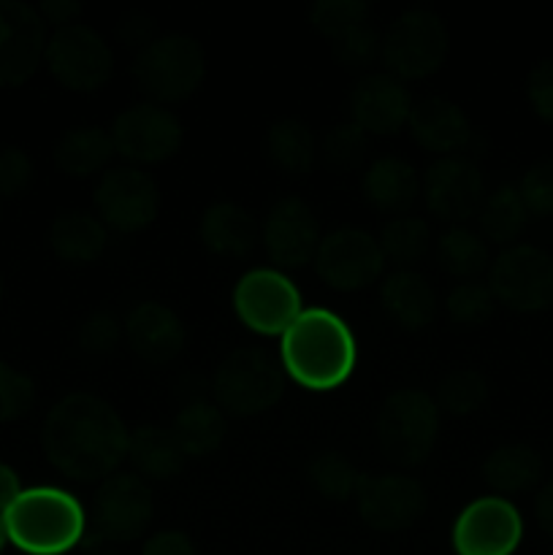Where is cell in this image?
<instances>
[{"mask_svg":"<svg viewBox=\"0 0 553 555\" xmlns=\"http://www.w3.org/2000/svg\"><path fill=\"white\" fill-rule=\"evenodd\" d=\"M128 437L119 412L95 393H68L47 412L41 428L43 455L74 482L106 480L128 455Z\"/></svg>","mask_w":553,"mask_h":555,"instance_id":"6da1fadb","label":"cell"},{"mask_svg":"<svg viewBox=\"0 0 553 555\" xmlns=\"http://www.w3.org/2000/svg\"><path fill=\"white\" fill-rule=\"evenodd\" d=\"M282 369L307 390H334L356 369V339L329 309H301L282 334Z\"/></svg>","mask_w":553,"mask_h":555,"instance_id":"7a4b0ae2","label":"cell"},{"mask_svg":"<svg viewBox=\"0 0 553 555\" xmlns=\"http://www.w3.org/2000/svg\"><path fill=\"white\" fill-rule=\"evenodd\" d=\"M11 545L27 555H63L85 540L87 518L79 499L60 488H30L3 513Z\"/></svg>","mask_w":553,"mask_h":555,"instance_id":"3957f363","label":"cell"},{"mask_svg":"<svg viewBox=\"0 0 553 555\" xmlns=\"http://www.w3.org/2000/svg\"><path fill=\"white\" fill-rule=\"evenodd\" d=\"M206 76L204 47L188 33L155 36L133 60V79L157 103L188 101Z\"/></svg>","mask_w":553,"mask_h":555,"instance_id":"277c9868","label":"cell"},{"mask_svg":"<svg viewBox=\"0 0 553 555\" xmlns=\"http://www.w3.org/2000/svg\"><path fill=\"white\" fill-rule=\"evenodd\" d=\"M439 437V406L421 388L394 390L377 412V442L396 466H417L432 455Z\"/></svg>","mask_w":553,"mask_h":555,"instance_id":"5b68a950","label":"cell"},{"mask_svg":"<svg viewBox=\"0 0 553 555\" xmlns=\"http://www.w3.org/2000/svg\"><path fill=\"white\" fill-rule=\"evenodd\" d=\"M211 393L217 406L231 417H253L271 410L285 393L282 366L260 347L228 352L215 369Z\"/></svg>","mask_w":553,"mask_h":555,"instance_id":"8992f818","label":"cell"},{"mask_svg":"<svg viewBox=\"0 0 553 555\" xmlns=\"http://www.w3.org/2000/svg\"><path fill=\"white\" fill-rule=\"evenodd\" d=\"M450 52L448 25L432 9H410L385 30L380 57L396 79H426L437 74Z\"/></svg>","mask_w":553,"mask_h":555,"instance_id":"52a82bcc","label":"cell"},{"mask_svg":"<svg viewBox=\"0 0 553 555\" xmlns=\"http://www.w3.org/2000/svg\"><path fill=\"white\" fill-rule=\"evenodd\" d=\"M488 287L513 312H545L553 304V258L535 244H513L493 258Z\"/></svg>","mask_w":553,"mask_h":555,"instance_id":"ba28073f","label":"cell"},{"mask_svg":"<svg viewBox=\"0 0 553 555\" xmlns=\"http://www.w3.org/2000/svg\"><path fill=\"white\" fill-rule=\"evenodd\" d=\"M49 74L74 92H95L112 79L114 52L106 38L85 22L57 27L43 52Z\"/></svg>","mask_w":553,"mask_h":555,"instance_id":"9c48e42d","label":"cell"},{"mask_svg":"<svg viewBox=\"0 0 553 555\" xmlns=\"http://www.w3.org/2000/svg\"><path fill=\"white\" fill-rule=\"evenodd\" d=\"M233 309L255 334L282 336L301 314V293L282 271L253 269L233 287Z\"/></svg>","mask_w":553,"mask_h":555,"instance_id":"30bf717a","label":"cell"},{"mask_svg":"<svg viewBox=\"0 0 553 555\" xmlns=\"http://www.w3.org/2000/svg\"><path fill=\"white\" fill-rule=\"evenodd\" d=\"M98 220L119 233L144 231L160 211V190L155 179L136 166L108 168L95 184Z\"/></svg>","mask_w":553,"mask_h":555,"instance_id":"8fae6325","label":"cell"},{"mask_svg":"<svg viewBox=\"0 0 553 555\" xmlns=\"http://www.w3.org/2000/svg\"><path fill=\"white\" fill-rule=\"evenodd\" d=\"M385 255L380 242L361 228H336L320 238L314 253V269L329 287L342 293H356L380 280Z\"/></svg>","mask_w":553,"mask_h":555,"instance_id":"7c38bea8","label":"cell"},{"mask_svg":"<svg viewBox=\"0 0 553 555\" xmlns=\"http://www.w3.org/2000/svg\"><path fill=\"white\" fill-rule=\"evenodd\" d=\"M114 152L133 163H163L182 146L184 128L179 117L160 103H136L114 117Z\"/></svg>","mask_w":553,"mask_h":555,"instance_id":"4fadbf2b","label":"cell"},{"mask_svg":"<svg viewBox=\"0 0 553 555\" xmlns=\"http://www.w3.org/2000/svg\"><path fill=\"white\" fill-rule=\"evenodd\" d=\"M524 540V518L502 496H480L453 524L455 555H513Z\"/></svg>","mask_w":553,"mask_h":555,"instance_id":"5bb4252c","label":"cell"},{"mask_svg":"<svg viewBox=\"0 0 553 555\" xmlns=\"http://www.w3.org/2000/svg\"><path fill=\"white\" fill-rule=\"evenodd\" d=\"M152 491L136 472H114L92 496V520L101 540L133 542L152 524Z\"/></svg>","mask_w":553,"mask_h":555,"instance_id":"9a60e30c","label":"cell"},{"mask_svg":"<svg viewBox=\"0 0 553 555\" xmlns=\"http://www.w3.org/2000/svg\"><path fill=\"white\" fill-rule=\"evenodd\" d=\"M356 507L363 524L374 531H404L426 513V491L407 475H361L356 486Z\"/></svg>","mask_w":553,"mask_h":555,"instance_id":"2e32d148","label":"cell"},{"mask_svg":"<svg viewBox=\"0 0 553 555\" xmlns=\"http://www.w3.org/2000/svg\"><path fill=\"white\" fill-rule=\"evenodd\" d=\"M47 22L22 0H0V87H22L47 52Z\"/></svg>","mask_w":553,"mask_h":555,"instance_id":"e0dca14e","label":"cell"},{"mask_svg":"<svg viewBox=\"0 0 553 555\" xmlns=\"http://www.w3.org/2000/svg\"><path fill=\"white\" fill-rule=\"evenodd\" d=\"M423 195L434 217L461 225L483 206L486 182L480 166L464 155L439 157L428 166Z\"/></svg>","mask_w":553,"mask_h":555,"instance_id":"ac0fdd59","label":"cell"},{"mask_svg":"<svg viewBox=\"0 0 553 555\" xmlns=\"http://www.w3.org/2000/svg\"><path fill=\"white\" fill-rule=\"evenodd\" d=\"M263 247L282 269H301L320 247V222L312 206L298 195H285L269 209L263 220Z\"/></svg>","mask_w":553,"mask_h":555,"instance_id":"d6986e66","label":"cell"},{"mask_svg":"<svg viewBox=\"0 0 553 555\" xmlns=\"http://www.w3.org/2000/svg\"><path fill=\"white\" fill-rule=\"evenodd\" d=\"M412 98L404 81L390 74H369L352 87L350 114L363 133L394 135L407 125Z\"/></svg>","mask_w":553,"mask_h":555,"instance_id":"ffe728a7","label":"cell"},{"mask_svg":"<svg viewBox=\"0 0 553 555\" xmlns=\"http://www.w3.org/2000/svg\"><path fill=\"white\" fill-rule=\"evenodd\" d=\"M125 339L146 363H168L182 352L188 331L179 314L160 301H139L125 318Z\"/></svg>","mask_w":553,"mask_h":555,"instance_id":"44dd1931","label":"cell"},{"mask_svg":"<svg viewBox=\"0 0 553 555\" xmlns=\"http://www.w3.org/2000/svg\"><path fill=\"white\" fill-rule=\"evenodd\" d=\"M407 125H410L412 139L423 150L437 152L442 157L455 155L472 141L470 117L459 103L448 101V98H426L412 106Z\"/></svg>","mask_w":553,"mask_h":555,"instance_id":"7402d4cb","label":"cell"},{"mask_svg":"<svg viewBox=\"0 0 553 555\" xmlns=\"http://www.w3.org/2000/svg\"><path fill=\"white\" fill-rule=\"evenodd\" d=\"M198 236L217 258H247L258 242V222L242 204L217 201L201 215Z\"/></svg>","mask_w":553,"mask_h":555,"instance_id":"603a6c76","label":"cell"},{"mask_svg":"<svg viewBox=\"0 0 553 555\" xmlns=\"http://www.w3.org/2000/svg\"><path fill=\"white\" fill-rule=\"evenodd\" d=\"M380 301L388 318L407 331L426 328L437 312V296L421 271L399 269L385 276Z\"/></svg>","mask_w":553,"mask_h":555,"instance_id":"cb8c5ba5","label":"cell"},{"mask_svg":"<svg viewBox=\"0 0 553 555\" xmlns=\"http://www.w3.org/2000/svg\"><path fill=\"white\" fill-rule=\"evenodd\" d=\"M421 193L417 171L401 157H377L363 173V195L383 215L401 217Z\"/></svg>","mask_w":553,"mask_h":555,"instance_id":"d4e9b609","label":"cell"},{"mask_svg":"<svg viewBox=\"0 0 553 555\" xmlns=\"http://www.w3.org/2000/svg\"><path fill=\"white\" fill-rule=\"evenodd\" d=\"M108 244L106 225L90 211H63L49 225V247L70 266L95 263Z\"/></svg>","mask_w":553,"mask_h":555,"instance_id":"484cf974","label":"cell"},{"mask_svg":"<svg viewBox=\"0 0 553 555\" xmlns=\"http://www.w3.org/2000/svg\"><path fill=\"white\" fill-rule=\"evenodd\" d=\"M545 461L529 444H502L483 461V480L502 496H515L542 486Z\"/></svg>","mask_w":553,"mask_h":555,"instance_id":"4316f807","label":"cell"},{"mask_svg":"<svg viewBox=\"0 0 553 555\" xmlns=\"http://www.w3.org/2000/svg\"><path fill=\"white\" fill-rule=\"evenodd\" d=\"M128 459L133 461L136 475L146 480H173L188 461L171 428L163 426H139L130 431Z\"/></svg>","mask_w":553,"mask_h":555,"instance_id":"83f0119b","label":"cell"},{"mask_svg":"<svg viewBox=\"0 0 553 555\" xmlns=\"http://www.w3.org/2000/svg\"><path fill=\"white\" fill-rule=\"evenodd\" d=\"M226 415H222L220 406L206 399L182 404L171 426V434L182 448L184 459H206V455L217 453L222 439H226Z\"/></svg>","mask_w":553,"mask_h":555,"instance_id":"f1b7e54d","label":"cell"},{"mask_svg":"<svg viewBox=\"0 0 553 555\" xmlns=\"http://www.w3.org/2000/svg\"><path fill=\"white\" fill-rule=\"evenodd\" d=\"M112 133L98 128V125H79V128L65 130L57 144H54V163H57L60 171L74 179L98 173L112 160Z\"/></svg>","mask_w":553,"mask_h":555,"instance_id":"f546056e","label":"cell"},{"mask_svg":"<svg viewBox=\"0 0 553 555\" xmlns=\"http://www.w3.org/2000/svg\"><path fill=\"white\" fill-rule=\"evenodd\" d=\"M266 155L280 171L291 177H307L318 160V139L307 122L285 117L271 125L266 133Z\"/></svg>","mask_w":553,"mask_h":555,"instance_id":"4dcf8cb0","label":"cell"},{"mask_svg":"<svg viewBox=\"0 0 553 555\" xmlns=\"http://www.w3.org/2000/svg\"><path fill=\"white\" fill-rule=\"evenodd\" d=\"M526 222H529V209L515 184H499L483 198L480 228L488 242L513 247L515 238L526 231Z\"/></svg>","mask_w":553,"mask_h":555,"instance_id":"1f68e13d","label":"cell"},{"mask_svg":"<svg viewBox=\"0 0 553 555\" xmlns=\"http://www.w3.org/2000/svg\"><path fill=\"white\" fill-rule=\"evenodd\" d=\"M437 258L450 276L470 282L488 266V244L483 242L480 233L453 225L437 238Z\"/></svg>","mask_w":553,"mask_h":555,"instance_id":"d6a6232c","label":"cell"},{"mask_svg":"<svg viewBox=\"0 0 553 555\" xmlns=\"http://www.w3.org/2000/svg\"><path fill=\"white\" fill-rule=\"evenodd\" d=\"M380 249L385 258L396 266H412L428 253L432 247V228L423 217L401 215L385 222L383 233H380Z\"/></svg>","mask_w":553,"mask_h":555,"instance_id":"836d02e7","label":"cell"},{"mask_svg":"<svg viewBox=\"0 0 553 555\" xmlns=\"http://www.w3.org/2000/svg\"><path fill=\"white\" fill-rule=\"evenodd\" d=\"M434 401L448 415H475L488 401V379L477 369H455V372L445 374Z\"/></svg>","mask_w":553,"mask_h":555,"instance_id":"e575fe53","label":"cell"},{"mask_svg":"<svg viewBox=\"0 0 553 555\" xmlns=\"http://www.w3.org/2000/svg\"><path fill=\"white\" fill-rule=\"evenodd\" d=\"M307 477L309 486L329 502H347V499L356 496V486L361 475L345 455L336 453V450H325V453H318L309 461Z\"/></svg>","mask_w":553,"mask_h":555,"instance_id":"d590c367","label":"cell"},{"mask_svg":"<svg viewBox=\"0 0 553 555\" xmlns=\"http://www.w3.org/2000/svg\"><path fill=\"white\" fill-rule=\"evenodd\" d=\"M309 22L325 38H339L347 30L369 22L366 0H314L309 9Z\"/></svg>","mask_w":553,"mask_h":555,"instance_id":"8d00e7d4","label":"cell"},{"mask_svg":"<svg viewBox=\"0 0 553 555\" xmlns=\"http://www.w3.org/2000/svg\"><path fill=\"white\" fill-rule=\"evenodd\" d=\"M445 307H448V314L453 323L475 328V325H483L486 320H491L493 309H497V298H493L491 287L483 285V282L470 280L459 282V285L448 293Z\"/></svg>","mask_w":553,"mask_h":555,"instance_id":"74e56055","label":"cell"},{"mask_svg":"<svg viewBox=\"0 0 553 555\" xmlns=\"http://www.w3.org/2000/svg\"><path fill=\"white\" fill-rule=\"evenodd\" d=\"M369 155V139L356 122H339L323 135V160L336 171H352Z\"/></svg>","mask_w":553,"mask_h":555,"instance_id":"f35d334b","label":"cell"},{"mask_svg":"<svg viewBox=\"0 0 553 555\" xmlns=\"http://www.w3.org/2000/svg\"><path fill=\"white\" fill-rule=\"evenodd\" d=\"M36 404V383L20 369L0 361V423L25 417Z\"/></svg>","mask_w":553,"mask_h":555,"instance_id":"ab89813d","label":"cell"},{"mask_svg":"<svg viewBox=\"0 0 553 555\" xmlns=\"http://www.w3.org/2000/svg\"><path fill=\"white\" fill-rule=\"evenodd\" d=\"M76 339H79V350L85 352V356H112L114 347L123 339V323H119L112 312H106V309H98V312H92L90 318L79 325V336H76Z\"/></svg>","mask_w":553,"mask_h":555,"instance_id":"60d3db41","label":"cell"},{"mask_svg":"<svg viewBox=\"0 0 553 555\" xmlns=\"http://www.w3.org/2000/svg\"><path fill=\"white\" fill-rule=\"evenodd\" d=\"M380 47H383V38L377 36V30H374L369 22L366 25L352 27L345 36L331 41L336 63H342L345 68H366V65L380 54Z\"/></svg>","mask_w":553,"mask_h":555,"instance_id":"b9f144b4","label":"cell"},{"mask_svg":"<svg viewBox=\"0 0 553 555\" xmlns=\"http://www.w3.org/2000/svg\"><path fill=\"white\" fill-rule=\"evenodd\" d=\"M518 193L529 215L553 217V157L540 160L520 177Z\"/></svg>","mask_w":553,"mask_h":555,"instance_id":"7bdbcfd3","label":"cell"},{"mask_svg":"<svg viewBox=\"0 0 553 555\" xmlns=\"http://www.w3.org/2000/svg\"><path fill=\"white\" fill-rule=\"evenodd\" d=\"M33 157L22 146H0V198H16L33 182Z\"/></svg>","mask_w":553,"mask_h":555,"instance_id":"ee69618b","label":"cell"},{"mask_svg":"<svg viewBox=\"0 0 553 555\" xmlns=\"http://www.w3.org/2000/svg\"><path fill=\"white\" fill-rule=\"evenodd\" d=\"M526 98L537 117L553 125V57L540 60L526 76Z\"/></svg>","mask_w":553,"mask_h":555,"instance_id":"f6af8a7d","label":"cell"},{"mask_svg":"<svg viewBox=\"0 0 553 555\" xmlns=\"http://www.w3.org/2000/svg\"><path fill=\"white\" fill-rule=\"evenodd\" d=\"M141 555H198V547L184 531H160L144 542Z\"/></svg>","mask_w":553,"mask_h":555,"instance_id":"bcb514c9","label":"cell"},{"mask_svg":"<svg viewBox=\"0 0 553 555\" xmlns=\"http://www.w3.org/2000/svg\"><path fill=\"white\" fill-rule=\"evenodd\" d=\"M119 38L128 47L144 49L155 38V22H152V16L141 14V11H130L119 20Z\"/></svg>","mask_w":553,"mask_h":555,"instance_id":"7dc6e473","label":"cell"},{"mask_svg":"<svg viewBox=\"0 0 553 555\" xmlns=\"http://www.w3.org/2000/svg\"><path fill=\"white\" fill-rule=\"evenodd\" d=\"M81 11H85V5L76 3V0H47V3L38 5V14L43 16V22H52L57 27L74 25Z\"/></svg>","mask_w":553,"mask_h":555,"instance_id":"c3c4849f","label":"cell"},{"mask_svg":"<svg viewBox=\"0 0 553 555\" xmlns=\"http://www.w3.org/2000/svg\"><path fill=\"white\" fill-rule=\"evenodd\" d=\"M535 518L537 526L542 529V534H548L553 540V477L540 486L535 496Z\"/></svg>","mask_w":553,"mask_h":555,"instance_id":"681fc988","label":"cell"},{"mask_svg":"<svg viewBox=\"0 0 553 555\" xmlns=\"http://www.w3.org/2000/svg\"><path fill=\"white\" fill-rule=\"evenodd\" d=\"M20 493H22L20 475H16L9 464H3V461H0V515H3L5 509L16 502V499H20Z\"/></svg>","mask_w":553,"mask_h":555,"instance_id":"f907efd6","label":"cell"},{"mask_svg":"<svg viewBox=\"0 0 553 555\" xmlns=\"http://www.w3.org/2000/svg\"><path fill=\"white\" fill-rule=\"evenodd\" d=\"M87 555H119L117 551H114V547H106V545H103V542L101 540H95V542H87Z\"/></svg>","mask_w":553,"mask_h":555,"instance_id":"816d5d0a","label":"cell"},{"mask_svg":"<svg viewBox=\"0 0 553 555\" xmlns=\"http://www.w3.org/2000/svg\"><path fill=\"white\" fill-rule=\"evenodd\" d=\"M5 542H9V534H5V520H3V515H0V553H3Z\"/></svg>","mask_w":553,"mask_h":555,"instance_id":"f5cc1de1","label":"cell"},{"mask_svg":"<svg viewBox=\"0 0 553 555\" xmlns=\"http://www.w3.org/2000/svg\"><path fill=\"white\" fill-rule=\"evenodd\" d=\"M3 293H5V282H3V276H0V301H3Z\"/></svg>","mask_w":553,"mask_h":555,"instance_id":"db71d44e","label":"cell"},{"mask_svg":"<svg viewBox=\"0 0 553 555\" xmlns=\"http://www.w3.org/2000/svg\"><path fill=\"white\" fill-rule=\"evenodd\" d=\"M551 459H553V450H551Z\"/></svg>","mask_w":553,"mask_h":555,"instance_id":"11a10c76","label":"cell"}]
</instances>
